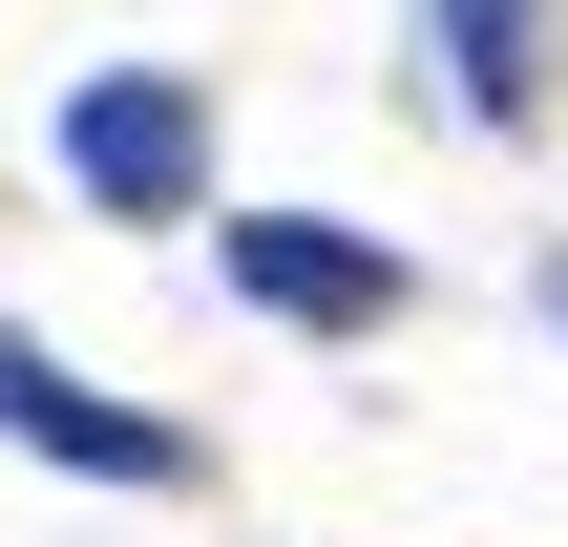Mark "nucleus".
<instances>
[{
	"label": "nucleus",
	"instance_id": "nucleus-1",
	"mask_svg": "<svg viewBox=\"0 0 568 547\" xmlns=\"http://www.w3.org/2000/svg\"><path fill=\"white\" fill-rule=\"evenodd\" d=\"M63 169H84V211H126V232H169V211L211 190V105H190L169 63H105V84L63 105Z\"/></svg>",
	"mask_w": 568,
	"mask_h": 547
},
{
	"label": "nucleus",
	"instance_id": "nucleus-3",
	"mask_svg": "<svg viewBox=\"0 0 568 547\" xmlns=\"http://www.w3.org/2000/svg\"><path fill=\"white\" fill-rule=\"evenodd\" d=\"M0 443H42V464H84V485H190V443H169L148 401H105V379H63L42 337H0Z\"/></svg>",
	"mask_w": 568,
	"mask_h": 547
},
{
	"label": "nucleus",
	"instance_id": "nucleus-2",
	"mask_svg": "<svg viewBox=\"0 0 568 547\" xmlns=\"http://www.w3.org/2000/svg\"><path fill=\"white\" fill-rule=\"evenodd\" d=\"M232 295L295 316V337H379L400 316V253L379 232H316V211H232Z\"/></svg>",
	"mask_w": 568,
	"mask_h": 547
},
{
	"label": "nucleus",
	"instance_id": "nucleus-5",
	"mask_svg": "<svg viewBox=\"0 0 568 547\" xmlns=\"http://www.w3.org/2000/svg\"><path fill=\"white\" fill-rule=\"evenodd\" d=\"M548 316H568V274H548Z\"/></svg>",
	"mask_w": 568,
	"mask_h": 547
},
{
	"label": "nucleus",
	"instance_id": "nucleus-4",
	"mask_svg": "<svg viewBox=\"0 0 568 547\" xmlns=\"http://www.w3.org/2000/svg\"><path fill=\"white\" fill-rule=\"evenodd\" d=\"M443 84H464L485 126H527V105H548V0H443Z\"/></svg>",
	"mask_w": 568,
	"mask_h": 547
}]
</instances>
